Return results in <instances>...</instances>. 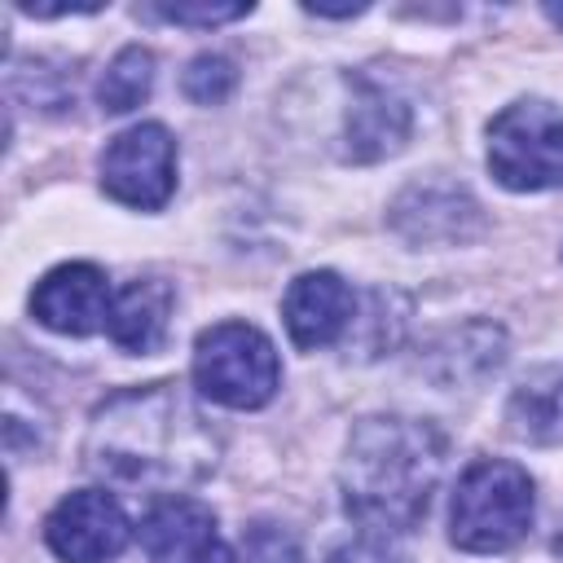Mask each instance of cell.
Segmentation results:
<instances>
[{
    "label": "cell",
    "instance_id": "cell-11",
    "mask_svg": "<svg viewBox=\"0 0 563 563\" xmlns=\"http://www.w3.org/2000/svg\"><path fill=\"white\" fill-rule=\"evenodd\" d=\"M409 136V106L387 92L383 84L356 75L352 79V106H347V158L352 163H378L396 154Z\"/></svg>",
    "mask_w": 563,
    "mask_h": 563
},
{
    "label": "cell",
    "instance_id": "cell-6",
    "mask_svg": "<svg viewBox=\"0 0 563 563\" xmlns=\"http://www.w3.org/2000/svg\"><path fill=\"white\" fill-rule=\"evenodd\" d=\"M101 189L136 211H158L176 189V141L163 123L119 132L101 154Z\"/></svg>",
    "mask_w": 563,
    "mask_h": 563
},
{
    "label": "cell",
    "instance_id": "cell-17",
    "mask_svg": "<svg viewBox=\"0 0 563 563\" xmlns=\"http://www.w3.org/2000/svg\"><path fill=\"white\" fill-rule=\"evenodd\" d=\"M242 545H246V563H299L295 537L277 523H264V519L242 532Z\"/></svg>",
    "mask_w": 563,
    "mask_h": 563
},
{
    "label": "cell",
    "instance_id": "cell-9",
    "mask_svg": "<svg viewBox=\"0 0 563 563\" xmlns=\"http://www.w3.org/2000/svg\"><path fill=\"white\" fill-rule=\"evenodd\" d=\"M110 303L114 295L97 264H57L31 290L35 321L57 334H75V339L97 334L110 321Z\"/></svg>",
    "mask_w": 563,
    "mask_h": 563
},
{
    "label": "cell",
    "instance_id": "cell-14",
    "mask_svg": "<svg viewBox=\"0 0 563 563\" xmlns=\"http://www.w3.org/2000/svg\"><path fill=\"white\" fill-rule=\"evenodd\" d=\"M506 427L523 444L563 440V365H541L510 391Z\"/></svg>",
    "mask_w": 563,
    "mask_h": 563
},
{
    "label": "cell",
    "instance_id": "cell-2",
    "mask_svg": "<svg viewBox=\"0 0 563 563\" xmlns=\"http://www.w3.org/2000/svg\"><path fill=\"white\" fill-rule=\"evenodd\" d=\"M444 435L418 418H361L343 453V501L361 537L396 545L427 515V501L444 471Z\"/></svg>",
    "mask_w": 563,
    "mask_h": 563
},
{
    "label": "cell",
    "instance_id": "cell-18",
    "mask_svg": "<svg viewBox=\"0 0 563 563\" xmlns=\"http://www.w3.org/2000/svg\"><path fill=\"white\" fill-rule=\"evenodd\" d=\"M150 13L163 22H180V26H216V22H233L251 13V4H154Z\"/></svg>",
    "mask_w": 563,
    "mask_h": 563
},
{
    "label": "cell",
    "instance_id": "cell-19",
    "mask_svg": "<svg viewBox=\"0 0 563 563\" xmlns=\"http://www.w3.org/2000/svg\"><path fill=\"white\" fill-rule=\"evenodd\" d=\"M321 563H396V554H391V545L387 541H374V537H352V541H343V545H334Z\"/></svg>",
    "mask_w": 563,
    "mask_h": 563
},
{
    "label": "cell",
    "instance_id": "cell-8",
    "mask_svg": "<svg viewBox=\"0 0 563 563\" xmlns=\"http://www.w3.org/2000/svg\"><path fill=\"white\" fill-rule=\"evenodd\" d=\"M150 563H233L216 515L194 497H158L141 519Z\"/></svg>",
    "mask_w": 563,
    "mask_h": 563
},
{
    "label": "cell",
    "instance_id": "cell-15",
    "mask_svg": "<svg viewBox=\"0 0 563 563\" xmlns=\"http://www.w3.org/2000/svg\"><path fill=\"white\" fill-rule=\"evenodd\" d=\"M150 88H154V57H150V48L128 44V48L106 66V75H101V84H97V101H101V110L123 114V110L141 106V101L150 97Z\"/></svg>",
    "mask_w": 563,
    "mask_h": 563
},
{
    "label": "cell",
    "instance_id": "cell-12",
    "mask_svg": "<svg viewBox=\"0 0 563 563\" xmlns=\"http://www.w3.org/2000/svg\"><path fill=\"white\" fill-rule=\"evenodd\" d=\"M391 220L409 242H462L479 229V207L453 185H413Z\"/></svg>",
    "mask_w": 563,
    "mask_h": 563
},
{
    "label": "cell",
    "instance_id": "cell-5",
    "mask_svg": "<svg viewBox=\"0 0 563 563\" xmlns=\"http://www.w3.org/2000/svg\"><path fill=\"white\" fill-rule=\"evenodd\" d=\"M488 167L506 189L563 185V114L550 101H515L488 123Z\"/></svg>",
    "mask_w": 563,
    "mask_h": 563
},
{
    "label": "cell",
    "instance_id": "cell-4",
    "mask_svg": "<svg viewBox=\"0 0 563 563\" xmlns=\"http://www.w3.org/2000/svg\"><path fill=\"white\" fill-rule=\"evenodd\" d=\"M194 383L207 400L229 405V409L268 405L282 383L273 339L246 321L207 325L194 343Z\"/></svg>",
    "mask_w": 563,
    "mask_h": 563
},
{
    "label": "cell",
    "instance_id": "cell-3",
    "mask_svg": "<svg viewBox=\"0 0 563 563\" xmlns=\"http://www.w3.org/2000/svg\"><path fill=\"white\" fill-rule=\"evenodd\" d=\"M532 479L515 462L479 457L462 471L453 510H449V537L466 554H497L528 537L532 528Z\"/></svg>",
    "mask_w": 563,
    "mask_h": 563
},
{
    "label": "cell",
    "instance_id": "cell-16",
    "mask_svg": "<svg viewBox=\"0 0 563 563\" xmlns=\"http://www.w3.org/2000/svg\"><path fill=\"white\" fill-rule=\"evenodd\" d=\"M180 88L198 106H220L238 88V66L229 57H220V53H198L180 75Z\"/></svg>",
    "mask_w": 563,
    "mask_h": 563
},
{
    "label": "cell",
    "instance_id": "cell-7",
    "mask_svg": "<svg viewBox=\"0 0 563 563\" xmlns=\"http://www.w3.org/2000/svg\"><path fill=\"white\" fill-rule=\"evenodd\" d=\"M128 537L132 523L106 488H79L62 497L44 519V541L62 563H110L123 554Z\"/></svg>",
    "mask_w": 563,
    "mask_h": 563
},
{
    "label": "cell",
    "instance_id": "cell-10",
    "mask_svg": "<svg viewBox=\"0 0 563 563\" xmlns=\"http://www.w3.org/2000/svg\"><path fill=\"white\" fill-rule=\"evenodd\" d=\"M282 317H286L290 343L303 347V352H317V347H330L343 330H352V321H356V295L330 268L299 273L286 286Z\"/></svg>",
    "mask_w": 563,
    "mask_h": 563
},
{
    "label": "cell",
    "instance_id": "cell-1",
    "mask_svg": "<svg viewBox=\"0 0 563 563\" xmlns=\"http://www.w3.org/2000/svg\"><path fill=\"white\" fill-rule=\"evenodd\" d=\"M220 462V440L180 383H145L92 409L84 466L110 484L189 488Z\"/></svg>",
    "mask_w": 563,
    "mask_h": 563
},
{
    "label": "cell",
    "instance_id": "cell-13",
    "mask_svg": "<svg viewBox=\"0 0 563 563\" xmlns=\"http://www.w3.org/2000/svg\"><path fill=\"white\" fill-rule=\"evenodd\" d=\"M172 303H176V295H172L167 282H158V277H136V282H128V286L114 295L110 321H106L114 347L136 352V356L158 352V343L167 339Z\"/></svg>",
    "mask_w": 563,
    "mask_h": 563
}]
</instances>
